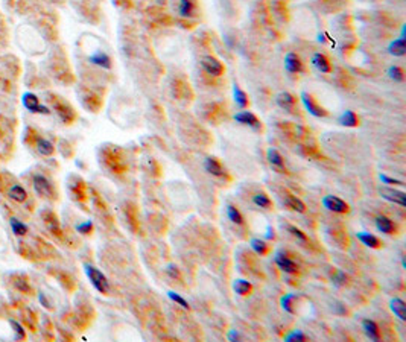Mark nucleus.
I'll use <instances>...</instances> for the list:
<instances>
[{
  "label": "nucleus",
  "instance_id": "obj_1",
  "mask_svg": "<svg viewBox=\"0 0 406 342\" xmlns=\"http://www.w3.org/2000/svg\"><path fill=\"white\" fill-rule=\"evenodd\" d=\"M85 274L87 277H89L90 280V283L93 285V288L101 292V294H108L110 291V283H108V280L107 277L99 271L96 269L95 266H90V265H85Z\"/></svg>",
  "mask_w": 406,
  "mask_h": 342
},
{
  "label": "nucleus",
  "instance_id": "obj_2",
  "mask_svg": "<svg viewBox=\"0 0 406 342\" xmlns=\"http://www.w3.org/2000/svg\"><path fill=\"white\" fill-rule=\"evenodd\" d=\"M21 102H23L24 108L29 113H34V114H50V110L46 105H41L38 96L34 95V93H31V91L24 93L23 98H21Z\"/></svg>",
  "mask_w": 406,
  "mask_h": 342
},
{
  "label": "nucleus",
  "instance_id": "obj_3",
  "mask_svg": "<svg viewBox=\"0 0 406 342\" xmlns=\"http://www.w3.org/2000/svg\"><path fill=\"white\" fill-rule=\"evenodd\" d=\"M235 120H236L238 123H241V125L248 127V128H251L253 131H257V133L264 130L262 122L259 120V117H257L254 113H251V111H248V110H242V111L236 113V114H235Z\"/></svg>",
  "mask_w": 406,
  "mask_h": 342
},
{
  "label": "nucleus",
  "instance_id": "obj_4",
  "mask_svg": "<svg viewBox=\"0 0 406 342\" xmlns=\"http://www.w3.org/2000/svg\"><path fill=\"white\" fill-rule=\"evenodd\" d=\"M300 99H301V104L304 105V108L309 111V114H312L313 117H327L329 116V111L318 104L312 95H309V93L303 91L301 95H300Z\"/></svg>",
  "mask_w": 406,
  "mask_h": 342
},
{
  "label": "nucleus",
  "instance_id": "obj_5",
  "mask_svg": "<svg viewBox=\"0 0 406 342\" xmlns=\"http://www.w3.org/2000/svg\"><path fill=\"white\" fill-rule=\"evenodd\" d=\"M201 66H202V69H204L212 76H221L224 73V64L221 63L218 58H215L212 55L202 58L201 59Z\"/></svg>",
  "mask_w": 406,
  "mask_h": 342
},
{
  "label": "nucleus",
  "instance_id": "obj_6",
  "mask_svg": "<svg viewBox=\"0 0 406 342\" xmlns=\"http://www.w3.org/2000/svg\"><path fill=\"white\" fill-rule=\"evenodd\" d=\"M323 205L330 210V211H335V213H347L350 208H349V204L345 201H342L341 198L338 196H333V195H327L323 198Z\"/></svg>",
  "mask_w": 406,
  "mask_h": 342
},
{
  "label": "nucleus",
  "instance_id": "obj_7",
  "mask_svg": "<svg viewBox=\"0 0 406 342\" xmlns=\"http://www.w3.org/2000/svg\"><path fill=\"white\" fill-rule=\"evenodd\" d=\"M284 70L287 73H300V72H303L301 58L294 52L286 53V56H284Z\"/></svg>",
  "mask_w": 406,
  "mask_h": 342
},
{
  "label": "nucleus",
  "instance_id": "obj_8",
  "mask_svg": "<svg viewBox=\"0 0 406 342\" xmlns=\"http://www.w3.org/2000/svg\"><path fill=\"white\" fill-rule=\"evenodd\" d=\"M32 184H34V189H35V192L38 193V195H41V196H52V185H50V182H49V179L44 176V175H41V173H37L35 176H34V179H32Z\"/></svg>",
  "mask_w": 406,
  "mask_h": 342
},
{
  "label": "nucleus",
  "instance_id": "obj_9",
  "mask_svg": "<svg viewBox=\"0 0 406 342\" xmlns=\"http://www.w3.org/2000/svg\"><path fill=\"white\" fill-rule=\"evenodd\" d=\"M275 263L278 265V268L281 271H284L287 274H297L298 272V265L294 260L289 259L283 251H278L275 254Z\"/></svg>",
  "mask_w": 406,
  "mask_h": 342
},
{
  "label": "nucleus",
  "instance_id": "obj_10",
  "mask_svg": "<svg viewBox=\"0 0 406 342\" xmlns=\"http://www.w3.org/2000/svg\"><path fill=\"white\" fill-rule=\"evenodd\" d=\"M312 66L318 72H321V73H330L332 72V64H330L329 58L324 53H321V52L313 53V56H312Z\"/></svg>",
  "mask_w": 406,
  "mask_h": 342
},
{
  "label": "nucleus",
  "instance_id": "obj_11",
  "mask_svg": "<svg viewBox=\"0 0 406 342\" xmlns=\"http://www.w3.org/2000/svg\"><path fill=\"white\" fill-rule=\"evenodd\" d=\"M267 159L270 162V165L277 171V172H284L286 171V165H284V159H283V155L274 149V148H270L267 151Z\"/></svg>",
  "mask_w": 406,
  "mask_h": 342
},
{
  "label": "nucleus",
  "instance_id": "obj_12",
  "mask_svg": "<svg viewBox=\"0 0 406 342\" xmlns=\"http://www.w3.org/2000/svg\"><path fill=\"white\" fill-rule=\"evenodd\" d=\"M275 102L281 110L291 111V110H294V107L297 104V98L294 95H291V93H287V91H281L280 95H277Z\"/></svg>",
  "mask_w": 406,
  "mask_h": 342
},
{
  "label": "nucleus",
  "instance_id": "obj_13",
  "mask_svg": "<svg viewBox=\"0 0 406 342\" xmlns=\"http://www.w3.org/2000/svg\"><path fill=\"white\" fill-rule=\"evenodd\" d=\"M204 169L207 171V173H210L213 176H218V178H222L225 175V169L222 168V165L215 157H207L204 160Z\"/></svg>",
  "mask_w": 406,
  "mask_h": 342
},
{
  "label": "nucleus",
  "instance_id": "obj_14",
  "mask_svg": "<svg viewBox=\"0 0 406 342\" xmlns=\"http://www.w3.org/2000/svg\"><path fill=\"white\" fill-rule=\"evenodd\" d=\"M338 122L341 123L342 127L347 128H355L359 125V116L352 111V110H345L344 113H341V116L338 117Z\"/></svg>",
  "mask_w": 406,
  "mask_h": 342
},
{
  "label": "nucleus",
  "instance_id": "obj_15",
  "mask_svg": "<svg viewBox=\"0 0 406 342\" xmlns=\"http://www.w3.org/2000/svg\"><path fill=\"white\" fill-rule=\"evenodd\" d=\"M90 63L101 67V69H105V70L111 69V58L102 50H96L93 55H90Z\"/></svg>",
  "mask_w": 406,
  "mask_h": 342
},
{
  "label": "nucleus",
  "instance_id": "obj_16",
  "mask_svg": "<svg viewBox=\"0 0 406 342\" xmlns=\"http://www.w3.org/2000/svg\"><path fill=\"white\" fill-rule=\"evenodd\" d=\"M381 196L391 201V202H396L402 207L406 205V199H405V193L403 192H397V190H393V189H381Z\"/></svg>",
  "mask_w": 406,
  "mask_h": 342
},
{
  "label": "nucleus",
  "instance_id": "obj_17",
  "mask_svg": "<svg viewBox=\"0 0 406 342\" xmlns=\"http://www.w3.org/2000/svg\"><path fill=\"white\" fill-rule=\"evenodd\" d=\"M376 228H378L381 233H385V234H393L396 231V225L387 216H378V217H376Z\"/></svg>",
  "mask_w": 406,
  "mask_h": 342
},
{
  "label": "nucleus",
  "instance_id": "obj_18",
  "mask_svg": "<svg viewBox=\"0 0 406 342\" xmlns=\"http://www.w3.org/2000/svg\"><path fill=\"white\" fill-rule=\"evenodd\" d=\"M35 148H37L38 154L44 155V157H50V155L55 152V146L52 145V142L44 139V137H37L35 139Z\"/></svg>",
  "mask_w": 406,
  "mask_h": 342
},
{
  "label": "nucleus",
  "instance_id": "obj_19",
  "mask_svg": "<svg viewBox=\"0 0 406 342\" xmlns=\"http://www.w3.org/2000/svg\"><path fill=\"white\" fill-rule=\"evenodd\" d=\"M196 5L195 0H178V14L183 18H189L195 14Z\"/></svg>",
  "mask_w": 406,
  "mask_h": 342
},
{
  "label": "nucleus",
  "instance_id": "obj_20",
  "mask_svg": "<svg viewBox=\"0 0 406 342\" xmlns=\"http://www.w3.org/2000/svg\"><path fill=\"white\" fill-rule=\"evenodd\" d=\"M233 98H235V102H236V105L241 108V110H245L248 105H250V99H248V95L247 93L238 85V84H235L233 85Z\"/></svg>",
  "mask_w": 406,
  "mask_h": 342
},
{
  "label": "nucleus",
  "instance_id": "obj_21",
  "mask_svg": "<svg viewBox=\"0 0 406 342\" xmlns=\"http://www.w3.org/2000/svg\"><path fill=\"white\" fill-rule=\"evenodd\" d=\"M388 52L394 56H403L406 53V38L399 37L394 41H391L388 46Z\"/></svg>",
  "mask_w": 406,
  "mask_h": 342
},
{
  "label": "nucleus",
  "instance_id": "obj_22",
  "mask_svg": "<svg viewBox=\"0 0 406 342\" xmlns=\"http://www.w3.org/2000/svg\"><path fill=\"white\" fill-rule=\"evenodd\" d=\"M362 327L367 333V336L373 341H379L381 339V333H379V326L376 324L373 320H364L362 321Z\"/></svg>",
  "mask_w": 406,
  "mask_h": 342
},
{
  "label": "nucleus",
  "instance_id": "obj_23",
  "mask_svg": "<svg viewBox=\"0 0 406 342\" xmlns=\"http://www.w3.org/2000/svg\"><path fill=\"white\" fill-rule=\"evenodd\" d=\"M391 310L394 312V315L399 318V320H402V321H406V304H405V301L403 300H400V298H394V300H391Z\"/></svg>",
  "mask_w": 406,
  "mask_h": 342
},
{
  "label": "nucleus",
  "instance_id": "obj_24",
  "mask_svg": "<svg viewBox=\"0 0 406 342\" xmlns=\"http://www.w3.org/2000/svg\"><path fill=\"white\" fill-rule=\"evenodd\" d=\"M356 236H358V239L365 246H370V248H379L381 246V240L376 237L374 234H370V233H365V231H359Z\"/></svg>",
  "mask_w": 406,
  "mask_h": 342
},
{
  "label": "nucleus",
  "instance_id": "obj_25",
  "mask_svg": "<svg viewBox=\"0 0 406 342\" xmlns=\"http://www.w3.org/2000/svg\"><path fill=\"white\" fill-rule=\"evenodd\" d=\"M8 196L15 202H24L26 198H27V192L21 187V185L14 184L12 187L9 189V192H8Z\"/></svg>",
  "mask_w": 406,
  "mask_h": 342
},
{
  "label": "nucleus",
  "instance_id": "obj_26",
  "mask_svg": "<svg viewBox=\"0 0 406 342\" xmlns=\"http://www.w3.org/2000/svg\"><path fill=\"white\" fill-rule=\"evenodd\" d=\"M233 289L238 295H248L251 291H253V286L250 282L247 280H242V278H238L236 282L233 283Z\"/></svg>",
  "mask_w": 406,
  "mask_h": 342
},
{
  "label": "nucleus",
  "instance_id": "obj_27",
  "mask_svg": "<svg viewBox=\"0 0 406 342\" xmlns=\"http://www.w3.org/2000/svg\"><path fill=\"white\" fill-rule=\"evenodd\" d=\"M227 216H228V219L236 225L244 224V216L241 214V211L235 205H227Z\"/></svg>",
  "mask_w": 406,
  "mask_h": 342
},
{
  "label": "nucleus",
  "instance_id": "obj_28",
  "mask_svg": "<svg viewBox=\"0 0 406 342\" xmlns=\"http://www.w3.org/2000/svg\"><path fill=\"white\" fill-rule=\"evenodd\" d=\"M250 245H251V248L254 250V253H256V254H259V256H265V254L268 253V243H267L265 240H260V239H251Z\"/></svg>",
  "mask_w": 406,
  "mask_h": 342
},
{
  "label": "nucleus",
  "instance_id": "obj_29",
  "mask_svg": "<svg viewBox=\"0 0 406 342\" xmlns=\"http://www.w3.org/2000/svg\"><path fill=\"white\" fill-rule=\"evenodd\" d=\"M253 202H254L257 207H260V208H271V205H272L271 199H270L268 195H265V193H256V195L253 196Z\"/></svg>",
  "mask_w": 406,
  "mask_h": 342
},
{
  "label": "nucleus",
  "instance_id": "obj_30",
  "mask_svg": "<svg viewBox=\"0 0 406 342\" xmlns=\"http://www.w3.org/2000/svg\"><path fill=\"white\" fill-rule=\"evenodd\" d=\"M9 224H11V228H12L15 236H24L27 233V227L23 222H20L17 217H11Z\"/></svg>",
  "mask_w": 406,
  "mask_h": 342
},
{
  "label": "nucleus",
  "instance_id": "obj_31",
  "mask_svg": "<svg viewBox=\"0 0 406 342\" xmlns=\"http://www.w3.org/2000/svg\"><path fill=\"white\" fill-rule=\"evenodd\" d=\"M287 205L291 207L292 210H295V211H300V213H303L304 210H306V205H304V202L301 201V199H298V198H295V196H292V195H287Z\"/></svg>",
  "mask_w": 406,
  "mask_h": 342
},
{
  "label": "nucleus",
  "instance_id": "obj_32",
  "mask_svg": "<svg viewBox=\"0 0 406 342\" xmlns=\"http://www.w3.org/2000/svg\"><path fill=\"white\" fill-rule=\"evenodd\" d=\"M388 76L396 82H403L405 81V72L399 66H391L388 69Z\"/></svg>",
  "mask_w": 406,
  "mask_h": 342
},
{
  "label": "nucleus",
  "instance_id": "obj_33",
  "mask_svg": "<svg viewBox=\"0 0 406 342\" xmlns=\"http://www.w3.org/2000/svg\"><path fill=\"white\" fill-rule=\"evenodd\" d=\"M306 339H307V336H306L301 330H294V332H291L289 335L284 336V341H286V342H295V341L303 342V341H306Z\"/></svg>",
  "mask_w": 406,
  "mask_h": 342
},
{
  "label": "nucleus",
  "instance_id": "obj_34",
  "mask_svg": "<svg viewBox=\"0 0 406 342\" xmlns=\"http://www.w3.org/2000/svg\"><path fill=\"white\" fill-rule=\"evenodd\" d=\"M167 297H169V298H170L172 301H175L177 304H180V306H181L183 309H187V310L190 309L189 303H187V301H186V300H184V298H183L181 295H178V294H175V292L169 291V292H167Z\"/></svg>",
  "mask_w": 406,
  "mask_h": 342
},
{
  "label": "nucleus",
  "instance_id": "obj_35",
  "mask_svg": "<svg viewBox=\"0 0 406 342\" xmlns=\"http://www.w3.org/2000/svg\"><path fill=\"white\" fill-rule=\"evenodd\" d=\"M295 298L294 294H286L284 297H281V307L286 310L287 314H294V309L291 307V300Z\"/></svg>",
  "mask_w": 406,
  "mask_h": 342
},
{
  "label": "nucleus",
  "instance_id": "obj_36",
  "mask_svg": "<svg viewBox=\"0 0 406 342\" xmlns=\"http://www.w3.org/2000/svg\"><path fill=\"white\" fill-rule=\"evenodd\" d=\"M287 230L291 231V234H292V236H295V237H297L298 240H301V242H307V237H306V234H304V233H303L301 230H298L297 227H294V225H289V227H287Z\"/></svg>",
  "mask_w": 406,
  "mask_h": 342
},
{
  "label": "nucleus",
  "instance_id": "obj_37",
  "mask_svg": "<svg viewBox=\"0 0 406 342\" xmlns=\"http://www.w3.org/2000/svg\"><path fill=\"white\" fill-rule=\"evenodd\" d=\"M345 282H347V275H345V272L336 271V274L333 275V283H335L336 286H342V285H345Z\"/></svg>",
  "mask_w": 406,
  "mask_h": 342
},
{
  "label": "nucleus",
  "instance_id": "obj_38",
  "mask_svg": "<svg viewBox=\"0 0 406 342\" xmlns=\"http://www.w3.org/2000/svg\"><path fill=\"white\" fill-rule=\"evenodd\" d=\"M381 181H384L385 184L388 185H403V182L400 179H396V178H391L385 173H381Z\"/></svg>",
  "mask_w": 406,
  "mask_h": 342
},
{
  "label": "nucleus",
  "instance_id": "obj_39",
  "mask_svg": "<svg viewBox=\"0 0 406 342\" xmlns=\"http://www.w3.org/2000/svg\"><path fill=\"white\" fill-rule=\"evenodd\" d=\"M76 230H78L79 233H82V234H87V233H90V231L93 230V224H92L90 221H85V222L79 224V225L76 227Z\"/></svg>",
  "mask_w": 406,
  "mask_h": 342
},
{
  "label": "nucleus",
  "instance_id": "obj_40",
  "mask_svg": "<svg viewBox=\"0 0 406 342\" xmlns=\"http://www.w3.org/2000/svg\"><path fill=\"white\" fill-rule=\"evenodd\" d=\"M11 323V326L14 327V330H15V333H17V339H21V338H24V330H23V327L17 323V321H9Z\"/></svg>",
  "mask_w": 406,
  "mask_h": 342
},
{
  "label": "nucleus",
  "instance_id": "obj_41",
  "mask_svg": "<svg viewBox=\"0 0 406 342\" xmlns=\"http://www.w3.org/2000/svg\"><path fill=\"white\" fill-rule=\"evenodd\" d=\"M166 272H167V275L172 277V278H180V271H178L177 266H173V265L167 266V268H166Z\"/></svg>",
  "mask_w": 406,
  "mask_h": 342
},
{
  "label": "nucleus",
  "instance_id": "obj_42",
  "mask_svg": "<svg viewBox=\"0 0 406 342\" xmlns=\"http://www.w3.org/2000/svg\"><path fill=\"white\" fill-rule=\"evenodd\" d=\"M38 300H40V303H41L44 307H50V303L46 300V297H44V294H43V292H40V294H38Z\"/></svg>",
  "mask_w": 406,
  "mask_h": 342
},
{
  "label": "nucleus",
  "instance_id": "obj_43",
  "mask_svg": "<svg viewBox=\"0 0 406 342\" xmlns=\"http://www.w3.org/2000/svg\"><path fill=\"white\" fill-rule=\"evenodd\" d=\"M239 339V333L236 330H231L228 333V341H238Z\"/></svg>",
  "mask_w": 406,
  "mask_h": 342
},
{
  "label": "nucleus",
  "instance_id": "obj_44",
  "mask_svg": "<svg viewBox=\"0 0 406 342\" xmlns=\"http://www.w3.org/2000/svg\"><path fill=\"white\" fill-rule=\"evenodd\" d=\"M267 239H274V233H271V230H268V233H267Z\"/></svg>",
  "mask_w": 406,
  "mask_h": 342
}]
</instances>
